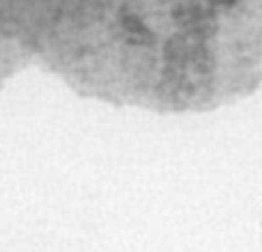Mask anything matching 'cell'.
<instances>
[{"label":"cell","instance_id":"1","mask_svg":"<svg viewBox=\"0 0 262 252\" xmlns=\"http://www.w3.org/2000/svg\"><path fill=\"white\" fill-rule=\"evenodd\" d=\"M219 3H223V5H235L237 0H219Z\"/></svg>","mask_w":262,"mask_h":252}]
</instances>
